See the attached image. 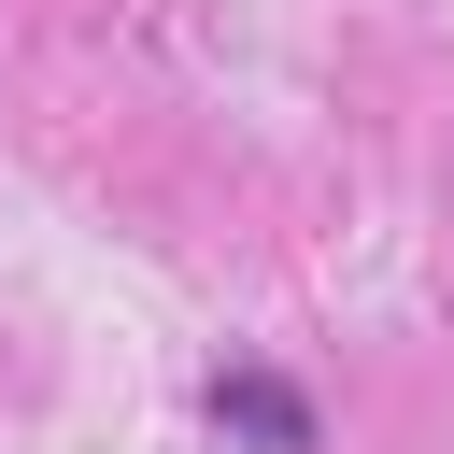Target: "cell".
Returning a JSON list of instances; mask_svg holds the SVG:
<instances>
[{
  "mask_svg": "<svg viewBox=\"0 0 454 454\" xmlns=\"http://www.w3.org/2000/svg\"><path fill=\"white\" fill-rule=\"evenodd\" d=\"M213 426L255 440V454H312V397L270 383V369H213Z\"/></svg>",
  "mask_w": 454,
  "mask_h": 454,
  "instance_id": "6da1fadb",
  "label": "cell"
}]
</instances>
